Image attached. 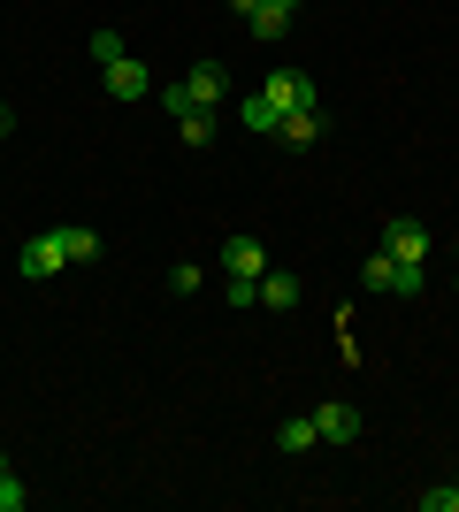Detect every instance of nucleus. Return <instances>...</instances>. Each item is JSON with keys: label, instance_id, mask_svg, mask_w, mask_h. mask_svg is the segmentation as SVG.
Masks as SVG:
<instances>
[{"label": "nucleus", "instance_id": "6e6552de", "mask_svg": "<svg viewBox=\"0 0 459 512\" xmlns=\"http://www.w3.org/2000/svg\"><path fill=\"white\" fill-rule=\"evenodd\" d=\"M276 138H284L291 153H306L314 138H322V107H306V115H284V123H276Z\"/></svg>", "mask_w": 459, "mask_h": 512}, {"label": "nucleus", "instance_id": "2eb2a0df", "mask_svg": "<svg viewBox=\"0 0 459 512\" xmlns=\"http://www.w3.org/2000/svg\"><path fill=\"white\" fill-rule=\"evenodd\" d=\"M69 260H100V230H85V222H69Z\"/></svg>", "mask_w": 459, "mask_h": 512}, {"label": "nucleus", "instance_id": "4468645a", "mask_svg": "<svg viewBox=\"0 0 459 512\" xmlns=\"http://www.w3.org/2000/svg\"><path fill=\"white\" fill-rule=\"evenodd\" d=\"M176 138H184V146H207V138H215V107H192V115H176Z\"/></svg>", "mask_w": 459, "mask_h": 512}, {"label": "nucleus", "instance_id": "6ab92c4d", "mask_svg": "<svg viewBox=\"0 0 459 512\" xmlns=\"http://www.w3.org/2000/svg\"><path fill=\"white\" fill-rule=\"evenodd\" d=\"M161 107H169V115H192V92H184V77H176V85H161Z\"/></svg>", "mask_w": 459, "mask_h": 512}, {"label": "nucleus", "instance_id": "4be33fe9", "mask_svg": "<svg viewBox=\"0 0 459 512\" xmlns=\"http://www.w3.org/2000/svg\"><path fill=\"white\" fill-rule=\"evenodd\" d=\"M268 8H299V0H268Z\"/></svg>", "mask_w": 459, "mask_h": 512}, {"label": "nucleus", "instance_id": "423d86ee", "mask_svg": "<svg viewBox=\"0 0 459 512\" xmlns=\"http://www.w3.org/2000/svg\"><path fill=\"white\" fill-rule=\"evenodd\" d=\"M314 436H322V444H352V436H360V413H352L345 398H329V406H314Z\"/></svg>", "mask_w": 459, "mask_h": 512}, {"label": "nucleus", "instance_id": "a211bd4d", "mask_svg": "<svg viewBox=\"0 0 459 512\" xmlns=\"http://www.w3.org/2000/svg\"><path fill=\"white\" fill-rule=\"evenodd\" d=\"M199 283H207V276H199V268H192V260H176V268H169V291H184V299H192V291H199Z\"/></svg>", "mask_w": 459, "mask_h": 512}, {"label": "nucleus", "instance_id": "f03ea898", "mask_svg": "<svg viewBox=\"0 0 459 512\" xmlns=\"http://www.w3.org/2000/svg\"><path fill=\"white\" fill-rule=\"evenodd\" d=\"M62 268H69V230H39L16 253V276L23 283H46V276H62Z\"/></svg>", "mask_w": 459, "mask_h": 512}, {"label": "nucleus", "instance_id": "f257e3e1", "mask_svg": "<svg viewBox=\"0 0 459 512\" xmlns=\"http://www.w3.org/2000/svg\"><path fill=\"white\" fill-rule=\"evenodd\" d=\"M92 62H100V77H108V100H123V107L153 100V77H146V62H131L115 31H92Z\"/></svg>", "mask_w": 459, "mask_h": 512}, {"label": "nucleus", "instance_id": "9b49d317", "mask_svg": "<svg viewBox=\"0 0 459 512\" xmlns=\"http://www.w3.org/2000/svg\"><path fill=\"white\" fill-rule=\"evenodd\" d=\"M314 444H322V436H314V413H306V421H284V428H276V451H284V459H306Z\"/></svg>", "mask_w": 459, "mask_h": 512}, {"label": "nucleus", "instance_id": "ddd939ff", "mask_svg": "<svg viewBox=\"0 0 459 512\" xmlns=\"http://www.w3.org/2000/svg\"><path fill=\"white\" fill-rule=\"evenodd\" d=\"M238 123H245V130H261V138H276V107H268L261 92H245V100H238Z\"/></svg>", "mask_w": 459, "mask_h": 512}, {"label": "nucleus", "instance_id": "dca6fc26", "mask_svg": "<svg viewBox=\"0 0 459 512\" xmlns=\"http://www.w3.org/2000/svg\"><path fill=\"white\" fill-rule=\"evenodd\" d=\"M414 505H421V512H459V482H444V490H421Z\"/></svg>", "mask_w": 459, "mask_h": 512}, {"label": "nucleus", "instance_id": "39448f33", "mask_svg": "<svg viewBox=\"0 0 459 512\" xmlns=\"http://www.w3.org/2000/svg\"><path fill=\"white\" fill-rule=\"evenodd\" d=\"M222 268H230V283H261L268 245H261V237H230V245H222Z\"/></svg>", "mask_w": 459, "mask_h": 512}, {"label": "nucleus", "instance_id": "0eeeda50", "mask_svg": "<svg viewBox=\"0 0 459 512\" xmlns=\"http://www.w3.org/2000/svg\"><path fill=\"white\" fill-rule=\"evenodd\" d=\"M184 92H192V107H222V92H230V77H222V62H192V77H184Z\"/></svg>", "mask_w": 459, "mask_h": 512}, {"label": "nucleus", "instance_id": "f8f14e48", "mask_svg": "<svg viewBox=\"0 0 459 512\" xmlns=\"http://www.w3.org/2000/svg\"><path fill=\"white\" fill-rule=\"evenodd\" d=\"M253 306H299V276H284V268H261V299Z\"/></svg>", "mask_w": 459, "mask_h": 512}, {"label": "nucleus", "instance_id": "aec40b11", "mask_svg": "<svg viewBox=\"0 0 459 512\" xmlns=\"http://www.w3.org/2000/svg\"><path fill=\"white\" fill-rule=\"evenodd\" d=\"M8 130H16V115H8V100H0V138H8Z\"/></svg>", "mask_w": 459, "mask_h": 512}, {"label": "nucleus", "instance_id": "5701e85b", "mask_svg": "<svg viewBox=\"0 0 459 512\" xmlns=\"http://www.w3.org/2000/svg\"><path fill=\"white\" fill-rule=\"evenodd\" d=\"M0 467H8V459H0Z\"/></svg>", "mask_w": 459, "mask_h": 512}, {"label": "nucleus", "instance_id": "7ed1b4c3", "mask_svg": "<svg viewBox=\"0 0 459 512\" xmlns=\"http://www.w3.org/2000/svg\"><path fill=\"white\" fill-rule=\"evenodd\" d=\"M261 100L276 107V123H284V115H306V107H314V77H306V69H268Z\"/></svg>", "mask_w": 459, "mask_h": 512}, {"label": "nucleus", "instance_id": "20e7f679", "mask_svg": "<svg viewBox=\"0 0 459 512\" xmlns=\"http://www.w3.org/2000/svg\"><path fill=\"white\" fill-rule=\"evenodd\" d=\"M383 253H391L398 268H421V253H429V230H421L414 214H391V222H383Z\"/></svg>", "mask_w": 459, "mask_h": 512}, {"label": "nucleus", "instance_id": "1a4fd4ad", "mask_svg": "<svg viewBox=\"0 0 459 512\" xmlns=\"http://www.w3.org/2000/svg\"><path fill=\"white\" fill-rule=\"evenodd\" d=\"M245 31H253V39H261V46H276V39H284V31H291V8H268V0H261V8L245 16Z\"/></svg>", "mask_w": 459, "mask_h": 512}, {"label": "nucleus", "instance_id": "9d476101", "mask_svg": "<svg viewBox=\"0 0 459 512\" xmlns=\"http://www.w3.org/2000/svg\"><path fill=\"white\" fill-rule=\"evenodd\" d=\"M360 283H368V291H391V299H398V260L383 253V245H375V253L360 260Z\"/></svg>", "mask_w": 459, "mask_h": 512}, {"label": "nucleus", "instance_id": "b1692460", "mask_svg": "<svg viewBox=\"0 0 459 512\" xmlns=\"http://www.w3.org/2000/svg\"><path fill=\"white\" fill-rule=\"evenodd\" d=\"M452 482H459V474H452Z\"/></svg>", "mask_w": 459, "mask_h": 512}, {"label": "nucleus", "instance_id": "f3484780", "mask_svg": "<svg viewBox=\"0 0 459 512\" xmlns=\"http://www.w3.org/2000/svg\"><path fill=\"white\" fill-rule=\"evenodd\" d=\"M23 505H31V490H23V482H16V474H8V467H0V512H23Z\"/></svg>", "mask_w": 459, "mask_h": 512}, {"label": "nucleus", "instance_id": "412c9836", "mask_svg": "<svg viewBox=\"0 0 459 512\" xmlns=\"http://www.w3.org/2000/svg\"><path fill=\"white\" fill-rule=\"evenodd\" d=\"M230 8H238V16H253V8H261V0H230Z\"/></svg>", "mask_w": 459, "mask_h": 512}]
</instances>
